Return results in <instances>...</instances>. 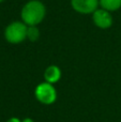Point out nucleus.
<instances>
[{
	"label": "nucleus",
	"mask_w": 121,
	"mask_h": 122,
	"mask_svg": "<svg viewBox=\"0 0 121 122\" xmlns=\"http://www.w3.org/2000/svg\"><path fill=\"white\" fill-rule=\"evenodd\" d=\"M46 15V8L40 0H30L20 11L21 21L27 26H36L42 23Z\"/></svg>",
	"instance_id": "obj_1"
},
{
	"label": "nucleus",
	"mask_w": 121,
	"mask_h": 122,
	"mask_svg": "<svg viewBox=\"0 0 121 122\" xmlns=\"http://www.w3.org/2000/svg\"><path fill=\"white\" fill-rule=\"evenodd\" d=\"M5 122H21V120L17 117H11L10 119H8Z\"/></svg>",
	"instance_id": "obj_9"
},
{
	"label": "nucleus",
	"mask_w": 121,
	"mask_h": 122,
	"mask_svg": "<svg viewBox=\"0 0 121 122\" xmlns=\"http://www.w3.org/2000/svg\"><path fill=\"white\" fill-rule=\"evenodd\" d=\"M71 5L79 14H93L100 5V0H71Z\"/></svg>",
	"instance_id": "obj_4"
},
{
	"label": "nucleus",
	"mask_w": 121,
	"mask_h": 122,
	"mask_svg": "<svg viewBox=\"0 0 121 122\" xmlns=\"http://www.w3.org/2000/svg\"><path fill=\"white\" fill-rule=\"evenodd\" d=\"M27 39L30 42H36L40 39V30L36 26H28Z\"/></svg>",
	"instance_id": "obj_8"
},
{
	"label": "nucleus",
	"mask_w": 121,
	"mask_h": 122,
	"mask_svg": "<svg viewBox=\"0 0 121 122\" xmlns=\"http://www.w3.org/2000/svg\"><path fill=\"white\" fill-rule=\"evenodd\" d=\"M21 122H34V120L32 118H29V117H28V118H25L24 120H21Z\"/></svg>",
	"instance_id": "obj_10"
},
{
	"label": "nucleus",
	"mask_w": 121,
	"mask_h": 122,
	"mask_svg": "<svg viewBox=\"0 0 121 122\" xmlns=\"http://www.w3.org/2000/svg\"><path fill=\"white\" fill-rule=\"evenodd\" d=\"M92 20L94 25L100 29H108L113 25V16L111 12L104 10V9H98L92 14Z\"/></svg>",
	"instance_id": "obj_5"
},
{
	"label": "nucleus",
	"mask_w": 121,
	"mask_h": 122,
	"mask_svg": "<svg viewBox=\"0 0 121 122\" xmlns=\"http://www.w3.org/2000/svg\"><path fill=\"white\" fill-rule=\"evenodd\" d=\"M27 29L23 21H12L4 29V39L10 44H20L27 39Z\"/></svg>",
	"instance_id": "obj_2"
},
{
	"label": "nucleus",
	"mask_w": 121,
	"mask_h": 122,
	"mask_svg": "<svg viewBox=\"0 0 121 122\" xmlns=\"http://www.w3.org/2000/svg\"><path fill=\"white\" fill-rule=\"evenodd\" d=\"M100 5L108 12H115L121 8V0H100Z\"/></svg>",
	"instance_id": "obj_7"
},
{
	"label": "nucleus",
	"mask_w": 121,
	"mask_h": 122,
	"mask_svg": "<svg viewBox=\"0 0 121 122\" xmlns=\"http://www.w3.org/2000/svg\"><path fill=\"white\" fill-rule=\"evenodd\" d=\"M34 97L36 101L43 105H51L57 100V90L54 85L43 81L34 89Z\"/></svg>",
	"instance_id": "obj_3"
},
{
	"label": "nucleus",
	"mask_w": 121,
	"mask_h": 122,
	"mask_svg": "<svg viewBox=\"0 0 121 122\" xmlns=\"http://www.w3.org/2000/svg\"><path fill=\"white\" fill-rule=\"evenodd\" d=\"M4 1V0H0V3H1V2H3Z\"/></svg>",
	"instance_id": "obj_11"
},
{
	"label": "nucleus",
	"mask_w": 121,
	"mask_h": 122,
	"mask_svg": "<svg viewBox=\"0 0 121 122\" xmlns=\"http://www.w3.org/2000/svg\"><path fill=\"white\" fill-rule=\"evenodd\" d=\"M43 76H44L45 81L54 85V84L58 82L60 79H61L62 72H61V70H60V67L58 66V65L51 64V65H48V66L45 69Z\"/></svg>",
	"instance_id": "obj_6"
}]
</instances>
